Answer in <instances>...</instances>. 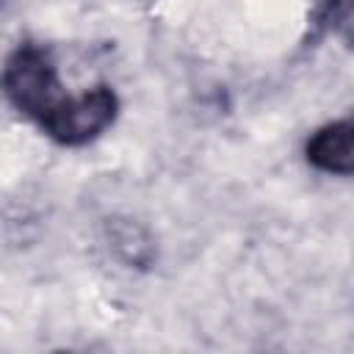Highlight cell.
<instances>
[{"mask_svg":"<svg viewBox=\"0 0 354 354\" xmlns=\"http://www.w3.org/2000/svg\"><path fill=\"white\" fill-rule=\"evenodd\" d=\"M304 158L318 171L348 177L351 169H354V158H351V119H337V122H329V124L318 127L307 138V144H304Z\"/></svg>","mask_w":354,"mask_h":354,"instance_id":"cell-2","label":"cell"},{"mask_svg":"<svg viewBox=\"0 0 354 354\" xmlns=\"http://www.w3.org/2000/svg\"><path fill=\"white\" fill-rule=\"evenodd\" d=\"M313 3H315V14H313L315 25H326V22L335 25L348 8V0H313Z\"/></svg>","mask_w":354,"mask_h":354,"instance_id":"cell-3","label":"cell"},{"mask_svg":"<svg viewBox=\"0 0 354 354\" xmlns=\"http://www.w3.org/2000/svg\"><path fill=\"white\" fill-rule=\"evenodd\" d=\"M0 91L22 116L64 147L94 141L119 113V97L108 83L83 94H66L50 47L39 41H22L8 53L0 69Z\"/></svg>","mask_w":354,"mask_h":354,"instance_id":"cell-1","label":"cell"}]
</instances>
